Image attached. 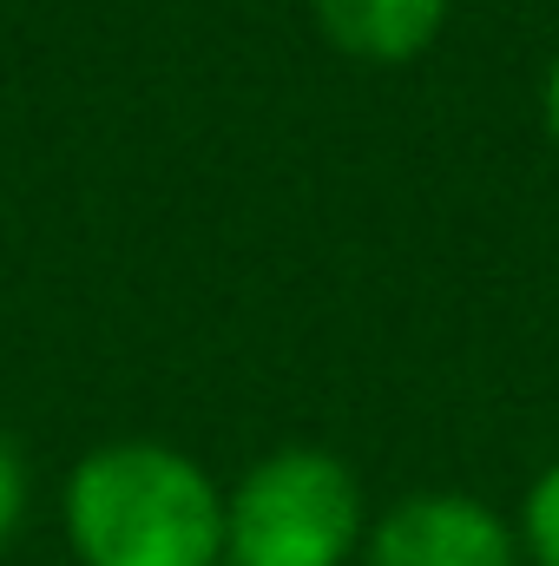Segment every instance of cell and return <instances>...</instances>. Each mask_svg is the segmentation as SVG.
Returning <instances> with one entry per match:
<instances>
[{
  "label": "cell",
  "instance_id": "cell-1",
  "mask_svg": "<svg viewBox=\"0 0 559 566\" xmlns=\"http://www.w3.org/2000/svg\"><path fill=\"white\" fill-rule=\"evenodd\" d=\"M80 566H224V488L171 441H99L60 488Z\"/></svg>",
  "mask_w": 559,
  "mask_h": 566
},
{
  "label": "cell",
  "instance_id": "cell-2",
  "mask_svg": "<svg viewBox=\"0 0 559 566\" xmlns=\"http://www.w3.org/2000/svg\"><path fill=\"white\" fill-rule=\"evenodd\" d=\"M369 541V501L336 448L283 441L224 488V566H349Z\"/></svg>",
  "mask_w": 559,
  "mask_h": 566
},
{
  "label": "cell",
  "instance_id": "cell-3",
  "mask_svg": "<svg viewBox=\"0 0 559 566\" xmlns=\"http://www.w3.org/2000/svg\"><path fill=\"white\" fill-rule=\"evenodd\" d=\"M362 560L369 566H520V527L481 501V494H461V488H421L389 501L376 521H369V541H362Z\"/></svg>",
  "mask_w": 559,
  "mask_h": 566
},
{
  "label": "cell",
  "instance_id": "cell-4",
  "mask_svg": "<svg viewBox=\"0 0 559 566\" xmlns=\"http://www.w3.org/2000/svg\"><path fill=\"white\" fill-rule=\"evenodd\" d=\"M323 40L342 53V60H362V66H409L421 60L454 0H309Z\"/></svg>",
  "mask_w": 559,
  "mask_h": 566
},
{
  "label": "cell",
  "instance_id": "cell-5",
  "mask_svg": "<svg viewBox=\"0 0 559 566\" xmlns=\"http://www.w3.org/2000/svg\"><path fill=\"white\" fill-rule=\"evenodd\" d=\"M520 547L534 566H559V461H547L520 501Z\"/></svg>",
  "mask_w": 559,
  "mask_h": 566
},
{
  "label": "cell",
  "instance_id": "cell-6",
  "mask_svg": "<svg viewBox=\"0 0 559 566\" xmlns=\"http://www.w3.org/2000/svg\"><path fill=\"white\" fill-rule=\"evenodd\" d=\"M20 521H27V461H20V448L0 434V547L13 541Z\"/></svg>",
  "mask_w": 559,
  "mask_h": 566
},
{
  "label": "cell",
  "instance_id": "cell-7",
  "mask_svg": "<svg viewBox=\"0 0 559 566\" xmlns=\"http://www.w3.org/2000/svg\"><path fill=\"white\" fill-rule=\"evenodd\" d=\"M547 139L559 151V60H553V73H547Z\"/></svg>",
  "mask_w": 559,
  "mask_h": 566
},
{
  "label": "cell",
  "instance_id": "cell-8",
  "mask_svg": "<svg viewBox=\"0 0 559 566\" xmlns=\"http://www.w3.org/2000/svg\"><path fill=\"white\" fill-rule=\"evenodd\" d=\"M520 566H534V560H520Z\"/></svg>",
  "mask_w": 559,
  "mask_h": 566
}]
</instances>
